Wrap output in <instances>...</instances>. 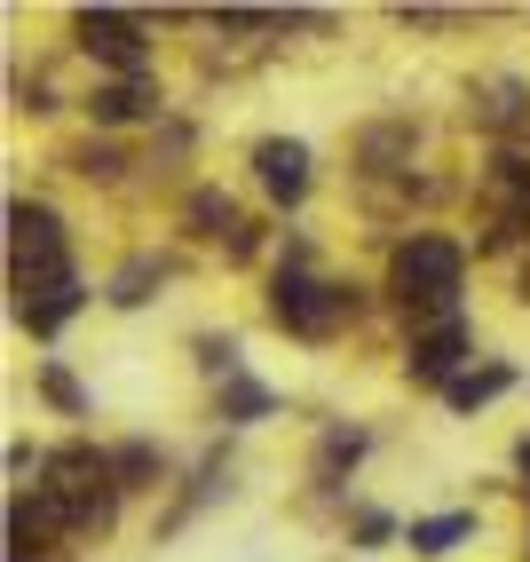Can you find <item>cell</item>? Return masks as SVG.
Returning <instances> with one entry per match:
<instances>
[{"label": "cell", "instance_id": "1", "mask_svg": "<svg viewBox=\"0 0 530 562\" xmlns=\"http://www.w3.org/2000/svg\"><path fill=\"white\" fill-rule=\"evenodd\" d=\"M460 278H467V254H460V238H443V231H411L388 254V293L411 317H460V310H451V302H460Z\"/></svg>", "mask_w": 530, "mask_h": 562}, {"label": "cell", "instance_id": "2", "mask_svg": "<svg viewBox=\"0 0 530 562\" xmlns=\"http://www.w3.org/2000/svg\"><path fill=\"white\" fill-rule=\"evenodd\" d=\"M357 310H364L357 285H325V278H309V270H293V261L270 278V317H278L285 333H301V341H332Z\"/></svg>", "mask_w": 530, "mask_h": 562}, {"label": "cell", "instance_id": "3", "mask_svg": "<svg viewBox=\"0 0 530 562\" xmlns=\"http://www.w3.org/2000/svg\"><path fill=\"white\" fill-rule=\"evenodd\" d=\"M9 270H16V293H48L71 278V246H64V222L48 206L16 199L9 206Z\"/></svg>", "mask_w": 530, "mask_h": 562}, {"label": "cell", "instance_id": "4", "mask_svg": "<svg viewBox=\"0 0 530 562\" xmlns=\"http://www.w3.org/2000/svg\"><path fill=\"white\" fill-rule=\"evenodd\" d=\"M71 32H80V48L103 56L120 80H150V48H143V16L127 9H80L71 16Z\"/></svg>", "mask_w": 530, "mask_h": 562}, {"label": "cell", "instance_id": "5", "mask_svg": "<svg viewBox=\"0 0 530 562\" xmlns=\"http://www.w3.org/2000/svg\"><path fill=\"white\" fill-rule=\"evenodd\" d=\"M475 349V333H467V317H436V325H411V381L420 389H451L460 381V357Z\"/></svg>", "mask_w": 530, "mask_h": 562}, {"label": "cell", "instance_id": "6", "mask_svg": "<svg viewBox=\"0 0 530 562\" xmlns=\"http://www.w3.org/2000/svg\"><path fill=\"white\" fill-rule=\"evenodd\" d=\"M253 182H261L278 206H293L301 191H309V143H293V135L253 143Z\"/></svg>", "mask_w": 530, "mask_h": 562}, {"label": "cell", "instance_id": "7", "mask_svg": "<svg viewBox=\"0 0 530 562\" xmlns=\"http://www.w3.org/2000/svg\"><path fill=\"white\" fill-rule=\"evenodd\" d=\"M143 111H159V88H150V80H111V88L88 95L95 127H127V120H143Z\"/></svg>", "mask_w": 530, "mask_h": 562}, {"label": "cell", "instance_id": "8", "mask_svg": "<svg viewBox=\"0 0 530 562\" xmlns=\"http://www.w3.org/2000/svg\"><path fill=\"white\" fill-rule=\"evenodd\" d=\"M80 302H88V285H80V278H64V285H48V293H24L16 317H24V333H41V341H48L64 317H80Z\"/></svg>", "mask_w": 530, "mask_h": 562}, {"label": "cell", "instance_id": "9", "mask_svg": "<svg viewBox=\"0 0 530 562\" xmlns=\"http://www.w3.org/2000/svg\"><path fill=\"white\" fill-rule=\"evenodd\" d=\"M167 475V452L150 436H135V443H120V452H111V483H120V492H150V483Z\"/></svg>", "mask_w": 530, "mask_h": 562}, {"label": "cell", "instance_id": "10", "mask_svg": "<svg viewBox=\"0 0 530 562\" xmlns=\"http://www.w3.org/2000/svg\"><path fill=\"white\" fill-rule=\"evenodd\" d=\"M467 539H475V515H420V522H404V547L411 554H451Z\"/></svg>", "mask_w": 530, "mask_h": 562}, {"label": "cell", "instance_id": "11", "mask_svg": "<svg viewBox=\"0 0 530 562\" xmlns=\"http://www.w3.org/2000/svg\"><path fill=\"white\" fill-rule=\"evenodd\" d=\"M515 389V364H475V372H460V381L443 389V404L451 412H483L490 396H507Z\"/></svg>", "mask_w": 530, "mask_h": 562}, {"label": "cell", "instance_id": "12", "mask_svg": "<svg viewBox=\"0 0 530 562\" xmlns=\"http://www.w3.org/2000/svg\"><path fill=\"white\" fill-rule=\"evenodd\" d=\"M214 412H222L230 428H253V420H270V412H278V396L253 389L246 372H230V381H222V396H214Z\"/></svg>", "mask_w": 530, "mask_h": 562}, {"label": "cell", "instance_id": "13", "mask_svg": "<svg viewBox=\"0 0 530 562\" xmlns=\"http://www.w3.org/2000/svg\"><path fill=\"white\" fill-rule=\"evenodd\" d=\"M182 222H191L199 238H222V246H230V238L246 231V222H238V206L222 199V191H191V206H182Z\"/></svg>", "mask_w": 530, "mask_h": 562}, {"label": "cell", "instance_id": "14", "mask_svg": "<svg viewBox=\"0 0 530 562\" xmlns=\"http://www.w3.org/2000/svg\"><path fill=\"white\" fill-rule=\"evenodd\" d=\"M522 111H530V88H522V80H490V88H475V120H483V127L507 135Z\"/></svg>", "mask_w": 530, "mask_h": 562}, {"label": "cell", "instance_id": "15", "mask_svg": "<svg viewBox=\"0 0 530 562\" xmlns=\"http://www.w3.org/2000/svg\"><path fill=\"white\" fill-rule=\"evenodd\" d=\"M364 460V428H325V443H317V483H340Z\"/></svg>", "mask_w": 530, "mask_h": 562}, {"label": "cell", "instance_id": "16", "mask_svg": "<svg viewBox=\"0 0 530 562\" xmlns=\"http://www.w3.org/2000/svg\"><path fill=\"white\" fill-rule=\"evenodd\" d=\"M159 278H167V261H159V254L127 261V270L111 278V302H120V310H135V302H150V285H159Z\"/></svg>", "mask_w": 530, "mask_h": 562}, {"label": "cell", "instance_id": "17", "mask_svg": "<svg viewBox=\"0 0 530 562\" xmlns=\"http://www.w3.org/2000/svg\"><path fill=\"white\" fill-rule=\"evenodd\" d=\"M41 396H48L56 412H71V420H80V412H88V396H80V381H71V372H64V364H41Z\"/></svg>", "mask_w": 530, "mask_h": 562}, {"label": "cell", "instance_id": "18", "mask_svg": "<svg viewBox=\"0 0 530 562\" xmlns=\"http://www.w3.org/2000/svg\"><path fill=\"white\" fill-rule=\"evenodd\" d=\"M120 167H127V159L111 151V143H88V151H71V175H88V182H111Z\"/></svg>", "mask_w": 530, "mask_h": 562}, {"label": "cell", "instance_id": "19", "mask_svg": "<svg viewBox=\"0 0 530 562\" xmlns=\"http://www.w3.org/2000/svg\"><path fill=\"white\" fill-rule=\"evenodd\" d=\"M388 531H396V522H388V515H357V539H364V547H381Z\"/></svg>", "mask_w": 530, "mask_h": 562}]
</instances>
